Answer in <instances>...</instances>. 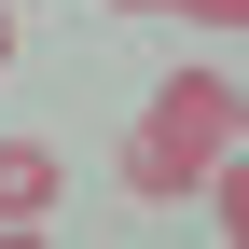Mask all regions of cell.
<instances>
[{
  "mask_svg": "<svg viewBox=\"0 0 249 249\" xmlns=\"http://www.w3.org/2000/svg\"><path fill=\"white\" fill-rule=\"evenodd\" d=\"M222 152H235V83L222 70H180V83L139 97V124H124V194H194Z\"/></svg>",
  "mask_w": 249,
  "mask_h": 249,
  "instance_id": "cell-1",
  "label": "cell"
},
{
  "mask_svg": "<svg viewBox=\"0 0 249 249\" xmlns=\"http://www.w3.org/2000/svg\"><path fill=\"white\" fill-rule=\"evenodd\" d=\"M55 208V152H28V139H0V235H28Z\"/></svg>",
  "mask_w": 249,
  "mask_h": 249,
  "instance_id": "cell-2",
  "label": "cell"
},
{
  "mask_svg": "<svg viewBox=\"0 0 249 249\" xmlns=\"http://www.w3.org/2000/svg\"><path fill=\"white\" fill-rule=\"evenodd\" d=\"M124 14H208V28H235L249 0H124Z\"/></svg>",
  "mask_w": 249,
  "mask_h": 249,
  "instance_id": "cell-3",
  "label": "cell"
},
{
  "mask_svg": "<svg viewBox=\"0 0 249 249\" xmlns=\"http://www.w3.org/2000/svg\"><path fill=\"white\" fill-rule=\"evenodd\" d=\"M0 55H14V14H0Z\"/></svg>",
  "mask_w": 249,
  "mask_h": 249,
  "instance_id": "cell-4",
  "label": "cell"
}]
</instances>
